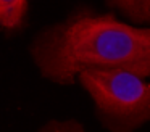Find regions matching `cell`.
I'll return each mask as SVG.
<instances>
[{"instance_id":"obj_1","label":"cell","mask_w":150,"mask_h":132,"mask_svg":"<svg viewBox=\"0 0 150 132\" xmlns=\"http://www.w3.org/2000/svg\"><path fill=\"white\" fill-rule=\"evenodd\" d=\"M31 58L44 79L71 85L84 69L121 68L150 76V28L82 6L44 28L31 42Z\"/></svg>"},{"instance_id":"obj_2","label":"cell","mask_w":150,"mask_h":132,"mask_svg":"<svg viewBox=\"0 0 150 132\" xmlns=\"http://www.w3.org/2000/svg\"><path fill=\"white\" fill-rule=\"evenodd\" d=\"M76 80L91 95L95 116L108 132H137L149 122V77L121 68H111L84 69Z\"/></svg>"},{"instance_id":"obj_3","label":"cell","mask_w":150,"mask_h":132,"mask_svg":"<svg viewBox=\"0 0 150 132\" xmlns=\"http://www.w3.org/2000/svg\"><path fill=\"white\" fill-rule=\"evenodd\" d=\"M113 11L120 13L131 24L149 26L150 23V0H105Z\"/></svg>"},{"instance_id":"obj_4","label":"cell","mask_w":150,"mask_h":132,"mask_svg":"<svg viewBox=\"0 0 150 132\" xmlns=\"http://www.w3.org/2000/svg\"><path fill=\"white\" fill-rule=\"evenodd\" d=\"M28 16V0H0V28L7 32L24 26Z\"/></svg>"},{"instance_id":"obj_5","label":"cell","mask_w":150,"mask_h":132,"mask_svg":"<svg viewBox=\"0 0 150 132\" xmlns=\"http://www.w3.org/2000/svg\"><path fill=\"white\" fill-rule=\"evenodd\" d=\"M39 132H87L76 119H52L40 127Z\"/></svg>"}]
</instances>
